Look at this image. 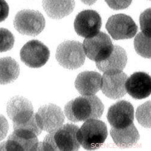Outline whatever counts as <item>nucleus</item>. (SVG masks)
Listing matches in <instances>:
<instances>
[{
  "mask_svg": "<svg viewBox=\"0 0 151 151\" xmlns=\"http://www.w3.org/2000/svg\"><path fill=\"white\" fill-rule=\"evenodd\" d=\"M20 73L18 63L11 57L0 58V84H7L17 79Z\"/></svg>",
  "mask_w": 151,
  "mask_h": 151,
  "instance_id": "nucleus-20",
  "label": "nucleus"
},
{
  "mask_svg": "<svg viewBox=\"0 0 151 151\" xmlns=\"http://www.w3.org/2000/svg\"><path fill=\"white\" fill-rule=\"evenodd\" d=\"M9 131V124L6 118L0 114V141L6 137Z\"/></svg>",
  "mask_w": 151,
  "mask_h": 151,
  "instance_id": "nucleus-26",
  "label": "nucleus"
},
{
  "mask_svg": "<svg viewBox=\"0 0 151 151\" xmlns=\"http://www.w3.org/2000/svg\"><path fill=\"white\" fill-rule=\"evenodd\" d=\"M14 25L19 34L35 37L44 30L46 21L39 11L26 9L17 14L14 20Z\"/></svg>",
  "mask_w": 151,
  "mask_h": 151,
  "instance_id": "nucleus-5",
  "label": "nucleus"
},
{
  "mask_svg": "<svg viewBox=\"0 0 151 151\" xmlns=\"http://www.w3.org/2000/svg\"><path fill=\"white\" fill-rule=\"evenodd\" d=\"M127 62L126 52L119 46H114V49L108 58L96 62V66L100 71H123Z\"/></svg>",
  "mask_w": 151,
  "mask_h": 151,
  "instance_id": "nucleus-16",
  "label": "nucleus"
},
{
  "mask_svg": "<svg viewBox=\"0 0 151 151\" xmlns=\"http://www.w3.org/2000/svg\"><path fill=\"white\" fill-rule=\"evenodd\" d=\"M9 7L5 0H0V22L4 21L8 17Z\"/></svg>",
  "mask_w": 151,
  "mask_h": 151,
  "instance_id": "nucleus-27",
  "label": "nucleus"
},
{
  "mask_svg": "<svg viewBox=\"0 0 151 151\" xmlns=\"http://www.w3.org/2000/svg\"><path fill=\"white\" fill-rule=\"evenodd\" d=\"M106 28L115 40L132 38L138 31V26L132 18L125 14L111 16L107 21Z\"/></svg>",
  "mask_w": 151,
  "mask_h": 151,
  "instance_id": "nucleus-8",
  "label": "nucleus"
},
{
  "mask_svg": "<svg viewBox=\"0 0 151 151\" xmlns=\"http://www.w3.org/2000/svg\"><path fill=\"white\" fill-rule=\"evenodd\" d=\"M108 6L114 10H122L127 8L132 0H105Z\"/></svg>",
  "mask_w": 151,
  "mask_h": 151,
  "instance_id": "nucleus-25",
  "label": "nucleus"
},
{
  "mask_svg": "<svg viewBox=\"0 0 151 151\" xmlns=\"http://www.w3.org/2000/svg\"><path fill=\"white\" fill-rule=\"evenodd\" d=\"M79 127L75 124H66L50 132L42 143H40L39 150H77L80 144L77 139Z\"/></svg>",
  "mask_w": 151,
  "mask_h": 151,
  "instance_id": "nucleus-2",
  "label": "nucleus"
},
{
  "mask_svg": "<svg viewBox=\"0 0 151 151\" xmlns=\"http://www.w3.org/2000/svg\"><path fill=\"white\" fill-rule=\"evenodd\" d=\"M35 115L39 127L49 133L62 126L65 119L61 109L53 104L41 106Z\"/></svg>",
  "mask_w": 151,
  "mask_h": 151,
  "instance_id": "nucleus-10",
  "label": "nucleus"
},
{
  "mask_svg": "<svg viewBox=\"0 0 151 151\" xmlns=\"http://www.w3.org/2000/svg\"><path fill=\"white\" fill-rule=\"evenodd\" d=\"M140 26L142 32L150 35V9H148L140 15Z\"/></svg>",
  "mask_w": 151,
  "mask_h": 151,
  "instance_id": "nucleus-24",
  "label": "nucleus"
},
{
  "mask_svg": "<svg viewBox=\"0 0 151 151\" xmlns=\"http://www.w3.org/2000/svg\"><path fill=\"white\" fill-rule=\"evenodd\" d=\"M38 138L27 137L13 132L7 140L0 144V150H38Z\"/></svg>",
  "mask_w": 151,
  "mask_h": 151,
  "instance_id": "nucleus-17",
  "label": "nucleus"
},
{
  "mask_svg": "<svg viewBox=\"0 0 151 151\" xmlns=\"http://www.w3.org/2000/svg\"><path fill=\"white\" fill-rule=\"evenodd\" d=\"M55 57L60 66L70 70L82 66L86 58L83 45L73 40H66L60 44L57 47Z\"/></svg>",
  "mask_w": 151,
  "mask_h": 151,
  "instance_id": "nucleus-4",
  "label": "nucleus"
},
{
  "mask_svg": "<svg viewBox=\"0 0 151 151\" xmlns=\"http://www.w3.org/2000/svg\"><path fill=\"white\" fill-rule=\"evenodd\" d=\"M126 92L137 100L146 99L150 95V77L143 72H135L127 78L125 83Z\"/></svg>",
  "mask_w": 151,
  "mask_h": 151,
  "instance_id": "nucleus-14",
  "label": "nucleus"
},
{
  "mask_svg": "<svg viewBox=\"0 0 151 151\" xmlns=\"http://www.w3.org/2000/svg\"><path fill=\"white\" fill-rule=\"evenodd\" d=\"M134 47L138 55L144 58H150V35L139 32L134 40Z\"/></svg>",
  "mask_w": 151,
  "mask_h": 151,
  "instance_id": "nucleus-21",
  "label": "nucleus"
},
{
  "mask_svg": "<svg viewBox=\"0 0 151 151\" xmlns=\"http://www.w3.org/2000/svg\"><path fill=\"white\" fill-rule=\"evenodd\" d=\"M111 135L115 144L122 148L134 146L139 139V133L133 123L124 128L112 127Z\"/></svg>",
  "mask_w": 151,
  "mask_h": 151,
  "instance_id": "nucleus-19",
  "label": "nucleus"
},
{
  "mask_svg": "<svg viewBox=\"0 0 151 151\" xmlns=\"http://www.w3.org/2000/svg\"><path fill=\"white\" fill-rule=\"evenodd\" d=\"M101 75L94 71L80 73L75 80V86L82 95H95L101 89Z\"/></svg>",
  "mask_w": 151,
  "mask_h": 151,
  "instance_id": "nucleus-15",
  "label": "nucleus"
},
{
  "mask_svg": "<svg viewBox=\"0 0 151 151\" xmlns=\"http://www.w3.org/2000/svg\"><path fill=\"white\" fill-rule=\"evenodd\" d=\"M106 124L98 119H89L78 129L76 136L83 148L95 150L100 147L107 137Z\"/></svg>",
  "mask_w": 151,
  "mask_h": 151,
  "instance_id": "nucleus-3",
  "label": "nucleus"
},
{
  "mask_svg": "<svg viewBox=\"0 0 151 151\" xmlns=\"http://www.w3.org/2000/svg\"><path fill=\"white\" fill-rule=\"evenodd\" d=\"M102 101L95 95L81 96L69 101L64 107V113L72 122L99 119L104 112Z\"/></svg>",
  "mask_w": 151,
  "mask_h": 151,
  "instance_id": "nucleus-1",
  "label": "nucleus"
},
{
  "mask_svg": "<svg viewBox=\"0 0 151 151\" xmlns=\"http://www.w3.org/2000/svg\"><path fill=\"white\" fill-rule=\"evenodd\" d=\"M80 1L85 4L91 6L95 3L97 0H80Z\"/></svg>",
  "mask_w": 151,
  "mask_h": 151,
  "instance_id": "nucleus-28",
  "label": "nucleus"
},
{
  "mask_svg": "<svg viewBox=\"0 0 151 151\" xmlns=\"http://www.w3.org/2000/svg\"><path fill=\"white\" fill-rule=\"evenodd\" d=\"M6 109L13 126L25 124L35 118L31 102L23 96L12 98L7 104Z\"/></svg>",
  "mask_w": 151,
  "mask_h": 151,
  "instance_id": "nucleus-9",
  "label": "nucleus"
},
{
  "mask_svg": "<svg viewBox=\"0 0 151 151\" xmlns=\"http://www.w3.org/2000/svg\"><path fill=\"white\" fill-rule=\"evenodd\" d=\"M15 38L11 32L4 28H0V52L11 50L14 45Z\"/></svg>",
  "mask_w": 151,
  "mask_h": 151,
  "instance_id": "nucleus-23",
  "label": "nucleus"
},
{
  "mask_svg": "<svg viewBox=\"0 0 151 151\" xmlns=\"http://www.w3.org/2000/svg\"><path fill=\"white\" fill-rule=\"evenodd\" d=\"M136 118L142 126L150 127V101L139 106L136 112Z\"/></svg>",
  "mask_w": 151,
  "mask_h": 151,
  "instance_id": "nucleus-22",
  "label": "nucleus"
},
{
  "mask_svg": "<svg viewBox=\"0 0 151 151\" xmlns=\"http://www.w3.org/2000/svg\"><path fill=\"white\" fill-rule=\"evenodd\" d=\"M101 24V18L98 12L93 10H85L75 18L74 29L79 36L86 38L98 34Z\"/></svg>",
  "mask_w": 151,
  "mask_h": 151,
  "instance_id": "nucleus-11",
  "label": "nucleus"
},
{
  "mask_svg": "<svg viewBox=\"0 0 151 151\" xmlns=\"http://www.w3.org/2000/svg\"><path fill=\"white\" fill-rule=\"evenodd\" d=\"M107 118L115 128H124L131 124L134 120V109L132 104L122 100L111 106L108 110Z\"/></svg>",
  "mask_w": 151,
  "mask_h": 151,
  "instance_id": "nucleus-13",
  "label": "nucleus"
},
{
  "mask_svg": "<svg viewBox=\"0 0 151 151\" xmlns=\"http://www.w3.org/2000/svg\"><path fill=\"white\" fill-rule=\"evenodd\" d=\"M50 57L49 48L38 40H31L20 50V58L31 68H40L46 64Z\"/></svg>",
  "mask_w": 151,
  "mask_h": 151,
  "instance_id": "nucleus-7",
  "label": "nucleus"
},
{
  "mask_svg": "<svg viewBox=\"0 0 151 151\" xmlns=\"http://www.w3.org/2000/svg\"><path fill=\"white\" fill-rule=\"evenodd\" d=\"M127 75L123 71H107L101 77V89L109 99L116 100L126 94Z\"/></svg>",
  "mask_w": 151,
  "mask_h": 151,
  "instance_id": "nucleus-12",
  "label": "nucleus"
},
{
  "mask_svg": "<svg viewBox=\"0 0 151 151\" xmlns=\"http://www.w3.org/2000/svg\"><path fill=\"white\" fill-rule=\"evenodd\" d=\"M83 47L85 55L95 62L108 58L114 49L109 36L102 32H99L93 37L86 38L83 41Z\"/></svg>",
  "mask_w": 151,
  "mask_h": 151,
  "instance_id": "nucleus-6",
  "label": "nucleus"
},
{
  "mask_svg": "<svg viewBox=\"0 0 151 151\" xmlns=\"http://www.w3.org/2000/svg\"><path fill=\"white\" fill-rule=\"evenodd\" d=\"M75 6V0H42L43 9L52 19H60L70 15Z\"/></svg>",
  "mask_w": 151,
  "mask_h": 151,
  "instance_id": "nucleus-18",
  "label": "nucleus"
}]
</instances>
